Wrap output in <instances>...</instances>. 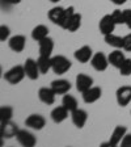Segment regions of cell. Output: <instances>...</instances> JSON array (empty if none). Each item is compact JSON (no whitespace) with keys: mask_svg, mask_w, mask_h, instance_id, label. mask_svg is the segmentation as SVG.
<instances>
[{"mask_svg":"<svg viewBox=\"0 0 131 147\" xmlns=\"http://www.w3.org/2000/svg\"><path fill=\"white\" fill-rule=\"evenodd\" d=\"M71 61L64 55H55L51 57V70L58 75H63L71 68Z\"/></svg>","mask_w":131,"mask_h":147,"instance_id":"cell-1","label":"cell"},{"mask_svg":"<svg viewBox=\"0 0 131 147\" xmlns=\"http://www.w3.org/2000/svg\"><path fill=\"white\" fill-rule=\"evenodd\" d=\"M25 76H26V74H25L24 66H15V67L9 68V70L4 74V79H5L9 84H12V86H16L18 83H21Z\"/></svg>","mask_w":131,"mask_h":147,"instance_id":"cell-2","label":"cell"},{"mask_svg":"<svg viewBox=\"0 0 131 147\" xmlns=\"http://www.w3.org/2000/svg\"><path fill=\"white\" fill-rule=\"evenodd\" d=\"M127 134V127L123 125H118L116 126V129L113 130L112 135H110V139L107 143H104L102 146H118L122 139L125 138V135Z\"/></svg>","mask_w":131,"mask_h":147,"instance_id":"cell-3","label":"cell"},{"mask_svg":"<svg viewBox=\"0 0 131 147\" xmlns=\"http://www.w3.org/2000/svg\"><path fill=\"white\" fill-rule=\"evenodd\" d=\"M91 64L92 67L95 68L96 71H98V72H102V71H105L107 68V66H109V58H107L106 55L104 54V53H96L93 57H92L91 59Z\"/></svg>","mask_w":131,"mask_h":147,"instance_id":"cell-4","label":"cell"},{"mask_svg":"<svg viewBox=\"0 0 131 147\" xmlns=\"http://www.w3.org/2000/svg\"><path fill=\"white\" fill-rule=\"evenodd\" d=\"M117 104L119 107H126L131 102V86H122L119 87L116 92Z\"/></svg>","mask_w":131,"mask_h":147,"instance_id":"cell-5","label":"cell"},{"mask_svg":"<svg viewBox=\"0 0 131 147\" xmlns=\"http://www.w3.org/2000/svg\"><path fill=\"white\" fill-rule=\"evenodd\" d=\"M16 139H17L18 143L24 147H33L37 143V138L34 137L33 133L28 131V130H21V129L18 130L17 135H16Z\"/></svg>","mask_w":131,"mask_h":147,"instance_id":"cell-6","label":"cell"},{"mask_svg":"<svg viewBox=\"0 0 131 147\" xmlns=\"http://www.w3.org/2000/svg\"><path fill=\"white\" fill-rule=\"evenodd\" d=\"M117 24L113 20L112 15H105L102 16V18L100 20V24H98V29H100L101 34L102 36H106V34L113 33L114 29H116Z\"/></svg>","mask_w":131,"mask_h":147,"instance_id":"cell-7","label":"cell"},{"mask_svg":"<svg viewBox=\"0 0 131 147\" xmlns=\"http://www.w3.org/2000/svg\"><path fill=\"white\" fill-rule=\"evenodd\" d=\"M24 68H25V74H26V76L29 78L30 80H37L40 78V67H38V63L37 61L32 58H28L24 63Z\"/></svg>","mask_w":131,"mask_h":147,"instance_id":"cell-8","label":"cell"},{"mask_svg":"<svg viewBox=\"0 0 131 147\" xmlns=\"http://www.w3.org/2000/svg\"><path fill=\"white\" fill-rule=\"evenodd\" d=\"M71 119H72V123L77 129H83L87 123V119H88V113L84 109L77 108L73 112H71Z\"/></svg>","mask_w":131,"mask_h":147,"instance_id":"cell-9","label":"cell"},{"mask_svg":"<svg viewBox=\"0 0 131 147\" xmlns=\"http://www.w3.org/2000/svg\"><path fill=\"white\" fill-rule=\"evenodd\" d=\"M25 125L33 130H42L46 125V119L41 114H30L25 119Z\"/></svg>","mask_w":131,"mask_h":147,"instance_id":"cell-10","label":"cell"},{"mask_svg":"<svg viewBox=\"0 0 131 147\" xmlns=\"http://www.w3.org/2000/svg\"><path fill=\"white\" fill-rule=\"evenodd\" d=\"M8 45H9V49L12 50V51L21 53V51H24V49H25L26 38H25V36H22V34H16V36L9 38Z\"/></svg>","mask_w":131,"mask_h":147,"instance_id":"cell-11","label":"cell"},{"mask_svg":"<svg viewBox=\"0 0 131 147\" xmlns=\"http://www.w3.org/2000/svg\"><path fill=\"white\" fill-rule=\"evenodd\" d=\"M18 126L16 123H13L12 121H8V122H1L0 125V135L1 138H13L17 135L18 133Z\"/></svg>","mask_w":131,"mask_h":147,"instance_id":"cell-12","label":"cell"},{"mask_svg":"<svg viewBox=\"0 0 131 147\" xmlns=\"http://www.w3.org/2000/svg\"><path fill=\"white\" fill-rule=\"evenodd\" d=\"M64 15H66V8L58 5V7H54V8L50 9L49 13H47V17H49V20L52 22V24L60 26L62 22H63Z\"/></svg>","mask_w":131,"mask_h":147,"instance_id":"cell-13","label":"cell"},{"mask_svg":"<svg viewBox=\"0 0 131 147\" xmlns=\"http://www.w3.org/2000/svg\"><path fill=\"white\" fill-rule=\"evenodd\" d=\"M101 95H102V89L100 87H91L88 91L83 92V100L85 104H93L97 100H100Z\"/></svg>","mask_w":131,"mask_h":147,"instance_id":"cell-14","label":"cell"},{"mask_svg":"<svg viewBox=\"0 0 131 147\" xmlns=\"http://www.w3.org/2000/svg\"><path fill=\"white\" fill-rule=\"evenodd\" d=\"M93 87V79L87 74H79L76 76V89L79 92H85Z\"/></svg>","mask_w":131,"mask_h":147,"instance_id":"cell-15","label":"cell"},{"mask_svg":"<svg viewBox=\"0 0 131 147\" xmlns=\"http://www.w3.org/2000/svg\"><path fill=\"white\" fill-rule=\"evenodd\" d=\"M92 57H93V51H92V47L88 45L81 46L80 49H77L75 51V59L80 63H87V62H91Z\"/></svg>","mask_w":131,"mask_h":147,"instance_id":"cell-16","label":"cell"},{"mask_svg":"<svg viewBox=\"0 0 131 147\" xmlns=\"http://www.w3.org/2000/svg\"><path fill=\"white\" fill-rule=\"evenodd\" d=\"M55 96H56V93L54 92V89H52L51 87H50V88H47V87H42V88L38 91V97H40V100L46 105H52L54 104L55 102Z\"/></svg>","mask_w":131,"mask_h":147,"instance_id":"cell-17","label":"cell"},{"mask_svg":"<svg viewBox=\"0 0 131 147\" xmlns=\"http://www.w3.org/2000/svg\"><path fill=\"white\" fill-rule=\"evenodd\" d=\"M51 88L56 95H66L71 89V83L66 79H58L51 82Z\"/></svg>","mask_w":131,"mask_h":147,"instance_id":"cell-18","label":"cell"},{"mask_svg":"<svg viewBox=\"0 0 131 147\" xmlns=\"http://www.w3.org/2000/svg\"><path fill=\"white\" fill-rule=\"evenodd\" d=\"M107 58H109V63L116 68H119L121 66H122L123 62L126 61L125 53H123L121 49H116L114 51H112Z\"/></svg>","mask_w":131,"mask_h":147,"instance_id":"cell-19","label":"cell"},{"mask_svg":"<svg viewBox=\"0 0 131 147\" xmlns=\"http://www.w3.org/2000/svg\"><path fill=\"white\" fill-rule=\"evenodd\" d=\"M68 113H70V110H67L63 105H60V107L54 108V109L51 110V114H50V116H51V119L55 123H60L68 117Z\"/></svg>","mask_w":131,"mask_h":147,"instance_id":"cell-20","label":"cell"},{"mask_svg":"<svg viewBox=\"0 0 131 147\" xmlns=\"http://www.w3.org/2000/svg\"><path fill=\"white\" fill-rule=\"evenodd\" d=\"M40 45V55H47V57H51L52 50H54V41L50 37H46L43 40H41L38 42Z\"/></svg>","mask_w":131,"mask_h":147,"instance_id":"cell-21","label":"cell"},{"mask_svg":"<svg viewBox=\"0 0 131 147\" xmlns=\"http://www.w3.org/2000/svg\"><path fill=\"white\" fill-rule=\"evenodd\" d=\"M46 37H49V28L46 26V25H37L34 28L33 30H32V38L37 42H40L41 40L46 38Z\"/></svg>","mask_w":131,"mask_h":147,"instance_id":"cell-22","label":"cell"},{"mask_svg":"<svg viewBox=\"0 0 131 147\" xmlns=\"http://www.w3.org/2000/svg\"><path fill=\"white\" fill-rule=\"evenodd\" d=\"M104 40L107 45L114 47V49H123V37H119V36H116L114 33H110L104 36Z\"/></svg>","mask_w":131,"mask_h":147,"instance_id":"cell-23","label":"cell"},{"mask_svg":"<svg viewBox=\"0 0 131 147\" xmlns=\"http://www.w3.org/2000/svg\"><path fill=\"white\" fill-rule=\"evenodd\" d=\"M80 26H81V15L80 13H73V16L70 18V21H68V24L66 25V28H64V30H68V32H76L80 29Z\"/></svg>","mask_w":131,"mask_h":147,"instance_id":"cell-24","label":"cell"},{"mask_svg":"<svg viewBox=\"0 0 131 147\" xmlns=\"http://www.w3.org/2000/svg\"><path fill=\"white\" fill-rule=\"evenodd\" d=\"M38 67H40L41 74H47L51 70V57L47 55H40V58L37 59Z\"/></svg>","mask_w":131,"mask_h":147,"instance_id":"cell-25","label":"cell"},{"mask_svg":"<svg viewBox=\"0 0 131 147\" xmlns=\"http://www.w3.org/2000/svg\"><path fill=\"white\" fill-rule=\"evenodd\" d=\"M62 105H63L67 110H70V112H73L75 109L79 108L77 100L73 97L72 95H64L63 98H62Z\"/></svg>","mask_w":131,"mask_h":147,"instance_id":"cell-26","label":"cell"},{"mask_svg":"<svg viewBox=\"0 0 131 147\" xmlns=\"http://www.w3.org/2000/svg\"><path fill=\"white\" fill-rule=\"evenodd\" d=\"M13 117V108L9 105H4L0 108V122H8Z\"/></svg>","mask_w":131,"mask_h":147,"instance_id":"cell-27","label":"cell"},{"mask_svg":"<svg viewBox=\"0 0 131 147\" xmlns=\"http://www.w3.org/2000/svg\"><path fill=\"white\" fill-rule=\"evenodd\" d=\"M118 70L122 76H130L131 75V58H126V61L123 62L122 66Z\"/></svg>","mask_w":131,"mask_h":147,"instance_id":"cell-28","label":"cell"},{"mask_svg":"<svg viewBox=\"0 0 131 147\" xmlns=\"http://www.w3.org/2000/svg\"><path fill=\"white\" fill-rule=\"evenodd\" d=\"M112 17H113V20L116 21L117 25L125 24V15H123V11H121V9H116L112 13Z\"/></svg>","mask_w":131,"mask_h":147,"instance_id":"cell-29","label":"cell"},{"mask_svg":"<svg viewBox=\"0 0 131 147\" xmlns=\"http://www.w3.org/2000/svg\"><path fill=\"white\" fill-rule=\"evenodd\" d=\"M73 13H75V8H73L72 5H70L68 8H66V15H64L63 22H62V25H60L62 29H64V28H66V25H67L68 21H70V18L73 16Z\"/></svg>","mask_w":131,"mask_h":147,"instance_id":"cell-30","label":"cell"},{"mask_svg":"<svg viewBox=\"0 0 131 147\" xmlns=\"http://www.w3.org/2000/svg\"><path fill=\"white\" fill-rule=\"evenodd\" d=\"M9 36H11V29L5 25H1L0 26V41H3V42L7 41L9 38Z\"/></svg>","mask_w":131,"mask_h":147,"instance_id":"cell-31","label":"cell"},{"mask_svg":"<svg viewBox=\"0 0 131 147\" xmlns=\"http://www.w3.org/2000/svg\"><path fill=\"white\" fill-rule=\"evenodd\" d=\"M123 50L125 51H131V33L123 37Z\"/></svg>","mask_w":131,"mask_h":147,"instance_id":"cell-32","label":"cell"},{"mask_svg":"<svg viewBox=\"0 0 131 147\" xmlns=\"http://www.w3.org/2000/svg\"><path fill=\"white\" fill-rule=\"evenodd\" d=\"M123 15H125V25L131 29V9H125Z\"/></svg>","mask_w":131,"mask_h":147,"instance_id":"cell-33","label":"cell"},{"mask_svg":"<svg viewBox=\"0 0 131 147\" xmlns=\"http://www.w3.org/2000/svg\"><path fill=\"white\" fill-rule=\"evenodd\" d=\"M121 146L122 147H131V134H126L125 138L121 142Z\"/></svg>","mask_w":131,"mask_h":147,"instance_id":"cell-34","label":"cell"},{"mask_svg":"<svg viewBox=\"0 0 131 147\" xmlns=\"http://www.w3.org/2000/svg\"><path fill=\"white\" fill-rule=\"evenodd\" d=\"M113 4H116V5H122V4H125L127 0H110Z\"/></svg>","mask_w":131,"mask_h":147,"instance_id":"cell-35","label":"cell"},{"mask_svg":"<svg viewBox=\"0 0 131 147\" xmlns=\"http://www.w3.org/2000/svg\"><path fill=\"white\" fill-rule=\"evenodd\" d=\"M3 1H5L7 4H12L13 5V4H18L21 0H3Z\"/></svg>","mask_w":131,"mask_h":147,"instance_id":"cell-36","label":"cell"},{"mask_svg":"<svg viewBox=\"0 0 131 147\" xmlns=\"http://www.w3.org/2000/svg\"><path fill=\"white\" fill-rule=\"evenodd\" d=\"M49 1H51V3H58L59 0H49Z\"/></svg>","mask_w":131,"mask_h":147,"instance_id":"cell-37","label":"cell"}]
</instances>
